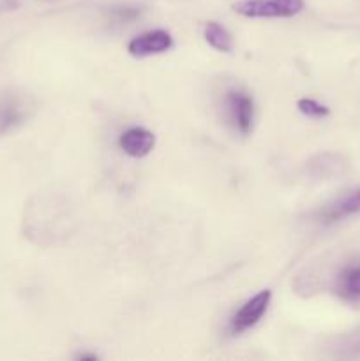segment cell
Returning a JSON list of instances; mask_svg holds the SVG:
<instances>
[{
	"mask_svg": "<svg viewBox=\"0 0 360 361\" xmlns=\"http://www.w3.org/2000/svg\"><path fill=\"white\" fill-rule=\"evenodd\" d=\"M296 108L300 109V113L311 116V118H323V116H327L328 113H330V109H328L327 106L320 104V102L314 101V99H300V101L296 102Z\"/></svg>",
	"mask_w": 360,
	"mask_h": 361,
	"instance_id": "30bf717a",
	"label": "cell"
},
{
	"mask_svg": "<svg viewBox=\"0 0 360 361\" xmlns=\"http://www.w3.org/2000/svg\"><path fill=\"white\" fill-rule=\"evenodd\" d=\"M78 358H80V360H90V361H95V360H97V356H95V355H80V356H78Z\"/></svg>",
	"mask_w": 360,
	"mask_h": 361,
	"instance_id": "8fae6325",
	"label": "cell"
},
{
	"mask_svg": "<svg viewBox=\"0 0 360 361\" xmlns=\"http://www.w3.org/2000/svg\"><path fill=\"white\" fill-rule=\"evenodd\" d=\"M119 145L124 150V154L134 159H141L154 150L155 136L154 133H150L148 129H143V127H131L126 133H122Z\"/></svg>",
	"mask_w": 360,
	"mask_h": 361,
	"instance_id": "8992f818",
	"label": "cell"
},
{
	"mask_svg": "<svg viewBox=\"0 0 360 361\" xmlns=\"http://www.w3.org/2000/svg\"><path fill=\"white\" fill-rule=\"evenodd\" d=\"M337 293L348 302H360V264L346 268L339 275Z\"/></svg>",
	"mask_w": 360,
	"mask_h": 361,
	"instance_id": "ba28073f",
	"label": "cell"
},
{
	"mask_svg": "<svg viewBox=\"0 0 360 361\" xmlns=\"http://www.w3.org/2000/svg\"><path fill=\"white\" fill-rule=\"evenodd\" d=\"M232 7L246 18H292L304 9V0H239Z\"/></svg>",
	"mask_w": 360,
	"mask_h": 361,
	"instance_id": "6da1fadb",
	"label": "cell"
},
{
	"mask_svg": "<svg viewBox=\"0 0 360 361\" xmlns=\"http://www.w3.org/2000/svg\"><path fill=\"white\" fill-rule=\"evenodd\" d=\"M25 118L23 106L14 97H4L0 101V134H6L20 126Z\"/></svg>",
	"mask_w": 360,
	"mask_h": 361,
	"instance_id": "52a82bcc",
	"label": "cell"
},
{
	"mask_svg": "<svg viewBox=\"0 0 360 361\" xmlns=\"http://www.w3.org/2000/svg\"><path fill=\"white\" fill-rule=\"evenodd\" d=\"M272 293L268 289L265 291L256 293L253 298L247 300L235 314H233L232 321H229V330L232 334H242V331L249 330L254 324H258V321L265 316L268 305H270Z\"/></svg>",
	"mask_w": 360,
	"mask_h": 361,
	"instance_id": "7a4b0ae2",
	"label": "cell"
},
{
	"mask_svg": "<svg viewBox=\"0 0 360 361\" xmlns=\"http://www.w3.org/2000/svg\"><path fill=\"white\" fill-rule=\"evenodd\" d=\"M360 212V187H355L352 190H346L344 194L328 203L327 207L321 208L318 219L323 224H334V222L342 221L346 217L359 214Z\"/></svg>",
	"mask_w": 360,
	"mask_h": 361,
	"instance_id": "5b68a950",
	"label": "cell"
},
{
	"mask_svg": "<svg viewBox=\"0 0 360 361\" xmlns=\"http://www.w3.org/2000/svg\"><path fill=\"white\" fill-rule=\"evenodd\" d=\"M203 37L214 49L222 53H229L233 49V37L224 27L215 21H208L203 27Z\"/></svg>",
	"mask_w": 360,
	"mask_h": 361,
	"instance_id": "9c48e42d",
	"label": "cell"
},
{
	"mask_svg": "<svg viewBox=\"0 0 360 361\" xmlns=\"http://www.w3.org/2000/svg\"><path fill=\"white\" fill-rule=\"evenodd\" d=\"M173 39L166 30H150L145 34L136 35L127 44V51L133 56L143 59V56L159 55L172 48Z\"/></svg>",
	"mask_w": 360,
	"mask_h": 361,
	"instance_id": "277c9868",
	"label": "cell"
},
{
	"mask_svg": "<svg viewBox=\"0 0 360 361\" xmlns=\"http://www.w3.org/2000/svg\"><path fill=\"white\" fill-rule=\"evenodd\" d=\"M226 106H228V115L235 129L239 130L242 136L253 130L254 122V102L246 92L232 90L226 97Z\"/></svg>",
	"mask_w": 360,
	"mask_h": 361,
	"instance_id": "3957f363",
	"label": "cell"
}]
</instances>
